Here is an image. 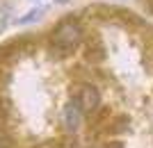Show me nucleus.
I'll use <instances>...</instances> for the list:
<instances>
[{"mask_svg":"<svg viewBox=\"0 0 153 148\" xmlns=\"http://www.w3.org/2000/svg\"><path fill=\"white\" fill-rule=\"evenodd\" d=\"M98 103H101V96H98V91L94 89V87H85L82 91H80V110H96L98 107Z\"/></svg>","mask_w":153,"mask_h":148,"instance_id":"obj_1","label":"nucleus"},{"mask_svg":"<svg viewBox=\"0 0 153 148\" xmlns=\"http://www.w3.org/2000/svg\"><path fill=\"white\" fill-rule=\"evenodd\" d=\"M80 121H82L80 107H76V105H69V107L64 110V125H66V130H69V132H76L78 125H80Z\"/></svg>","mask_w":153,"mask_h":148,"instance_id":"obj_2","label":"nucleus"}]
</instances>
